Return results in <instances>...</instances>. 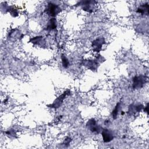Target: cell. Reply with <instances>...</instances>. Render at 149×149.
Listing matches in <instances>:
<instances>
[{
  "label": "cell",
  "instance_id": "cell-1",
  "mask_svg": "<svg viewBox=\"0 0 149 149\" xmlns=\"http://www.w3.org/2000/svg\"><path fill=\"white\" fill-rule=\"evenodd\" d=\"M61 8L58 5L52 3H50L48 4L47 8L44 11V12L47 15L51 17L56 16L58 14H59L61 12Z\"/></svg>",
  "mask_w": 149,
  "mask_h": 149
},
{
  "label": "cell",
  "instance_id": "cell-2",
  "mask_svg": "<svg viewBox=\"0 0 149 149\" xmlns=\"http://www.w3.org/2000/svg\"><path fill=\"white\" fill-rule=\"evenodd\" d=\"M147 80V77L144 75L135 76L133 78L132 87L134 89H139L142 88Z\"/></svg>",
  "mask_w": 149,
  "mask_h": 149
},
{
  "label": "cell",
  "instance_id": "cell-3",
  "mask_svg": "<svg viewBox=\"0 0 149 149\" xmlns=\"http://www.w3.org/2000/svg\"><path fill=\"white\" fill-rule=\"evenodd\" d=\"M71 94V91L68 90L67 91H65V92H63V94H62L61 95H60L54 101L52 104L50 105H48V107H49L50 108H52V109H58L60 106L62 105V104L63 103V100H65V97Z\"/></svg>",
  "mask_w": 149,
  "mask_h": 149
},
{
  "label": "cell",
  "instance_id": "cell-4",
  "mask_svg": "<svg viewBox=\"0 0 149 149\" xmlns=\"http://www.w3.org/2000/svg\"><path fill=\"white\" fill-rule=\"evenodd\" d=\"M86 126L93 133H99L101 129V126L97 124L96 121L93 118L90 119L86 123Z\"/></svg>",
  "mask_w": 149,
  "mask_h": 149
},
{
  "label": "cell",
  "instance_id": "cell-5",
  "mask_svg": "<svg viewBox=\"0 0 149 149\" xmlns=\"http://www.w3.org/2000/svg\"><path fill=\"white\" fill-rule=\"evenodd\" d=\"M105 43L104 37H99L93 41L92 47L94 52L99 53L102 50V46Z\"/></svg>",
  "mask_w": 149,
  "mask_h": 149
},
{
  "label": "cell",
  "instance_id": "cell-6",
  "mask_svg": "<svg viewBox=\"0 0 149 149\" xmlns=\"http://www.w3.org/2000/svg\"><path fill=\"white\" fill-rule=\"evenodd\" d=\"M82 64L92 71H96L99 65L98 62L95 60H83Z\"/></svg>",
  "mask_w": 149,
  "mask_h": 149
},
{
  "label": "cell",
  "instance_id": "cell-7",
  "mask_svg": "<svg viewBox=\"0 0 149 149\" xmlns=\"http://www.w3.org/2000/svg\"><path fill=\"white\" fill-rule=\"evenodd\" d=\"M102 140L104 143H109L114 139V135L111 131L107 129H102L101 131Z\"/></svg>",
  "mask_w": 149,
  "mask_h": 149
},
{
  "label": "cell",
  "instance_id": "cell-8",
  "mask_svg": "<svg viewBox=\"0 0 149 149\" xmlns=\"http://www.w3.org/2000/svg\"><path fill=\"white\" fill-rule=\"evenodd\" d=\"M96 2L95 1H80L77 5H80L82 6V9L84 11L89 12L90 13L93 12V9H92L91 5H94Z\"/></svg>",
  "mask_w": 149,
  "mask_h": 149
},
{
  "label": "cell",
  "instance_id": "cell-9",
  "mask_svg": "<svg viewBox=\"0 0 149 149\" xmlns=\"http://www.w3.org/2000/svg\"><path fill=\"white\" fill-rule=\"evenodd\" d=\"M148 10H149V5L148 3H146L145 4H143L138 7L137 9L136 12L140 13L142 15H148Z\"/></svg>",
  "mask_w": 149,
  "mask_h": 149
},
{
  "label": "cell",
  "instance_id": "cell-10",
  "mask_svg": "<svg viewBox=\"0 0 149 149\" xmlns=\"http://www.w3.org/2000/svg\"><path fill=\"white\" fill-rule=\"evenodd\" d=\"M57 22L55 18L51 19L47 24L46 28L47 30H53L57 28Z\"/></svg>",
  "mask_w": 149,
  "mask_h": 149
},
{
  "label": "cell",
  "instance_id": "cell-11",
  "mask_svg": "<svg viewBox=\"0 0 149 149\" xmlns=\"http://www.w3.org/2000/svg\"><path fill=\"white\" fill-rule=\"evenodd\" d=\"M42 39H43L42 36H36L30 38L29 42H32L33 44H39L40 42L42 41Z\"/></svg>",
  "mask_w": 149,
  "mask_h": 149
},
{
  "label": "cell",
  "instance_id": "cell-12",
  "mask_svg": "<svg viewBox=\"0 0 149 149\" xmlns=\"http://www.w3.org/2000/svg\"><path fill=\"white\" fill-rule=\"evenodd\" d=\"M61 59H62V63L63 67L65 68H68V67L69 66V62L64 54L61 55Z\"/></svg>",
  "mask_w": 149,
  "mask_h": 149
},
{
  "label": "cell",
  "instance_id": "cell-13",
  "mask_svg": "<svg viewBox=\"0 0 149 149\" xmlns=\"http://www.w3.org/2000/svg\"><path fill=\"white\" fill-rule=\"evenodd\" d=\"M119 107H120V102H118L117 104L115 105V107L112 113V115H113V118L114 119H116L117 118Z\"/></svg>",
  "mask_w": 149,
  "mask_h": 149
},
{
  "label": "cell",
  "instance_id": "cell-14",
  "mask_svg": "<svg viewBox=\"0 0 149 149\" xmlns=\"http://www.w3.org/2000/svg\"><path fill=\"white\" fill-rule=\"evenodd\" d=\"M8 11L10 12L11 15L13 17H16L19 15L18 9H16L14 7H10L8 9Z\"/></svg>",
  "mask_w": 149,
  "mask_h": 149
},
{
  "label": "cell",
  "instance_id": "cell-15",
  "mask_svg": "<svg viewBox=\"0 0 149 149\" xmlns=\"http://www.w3.org/2000/svg\"><path fill=\"white\" fill-rule=\"evenodd\" d=\"M71 142V139L70 138H69V137H67V138L65 139V141L63 142V143L62 144L65 145V146H68V145L69 144V143H70Z\"/></svg>",
  "mask_w": 149,
  "mask_h": 149
},
{
  "label": "cell",
  "instance_id": "cell-16",
  "mask_svg": "<svg viewBox=\"0 0 149 149\" xmlns=\"http://www.w3.org/2000/svg\"><path fill=\"white\" fill-rule=\"evenodd\" d=\"M136 107V110L137 113H139L141 111V110L143 109V105L142 104L138 105H135Z\"/></svg>",
  "mask_w": 149,
  "mask_h": 149
},
{
  "label": "cell",
  "instance_id": "cell-17",
  "mask_svg": "<svg viewBox=\"0 0 149 149\" xmlns=\"http://www.w3.org/2000/svg\"><path fill=\"white\" fill-rule=\"evenodd\" d=\"M5 133L8 135H12V136H15L16 135V133L15 130H12V131H8L7 132H5Z\"/></svg>",
  "mask_w": 149,
  "mask_h": 149
},
{
  "label": "cell",
  "instance_id": "cell-18",
  "mask_svg": "<svg viewBox=\"0 0 149 149\" xmlns=\"http://www.w3.org/2000/svg\"><path fill=\"white\" fill-rule=\"evenodd\" d=\"M148 104H147V105L146 106V107H144V112H146L147 114H148Z\"/></svg>",
  "mask_w": 149,
  "mask_h": 149
},
{
  "label": "cell",
  "instance_id": "cell-19",
  "mask_svg": "<svg viewBox=\"0 0 149 149\" xmlns=\"http://www.w3.org/2000/svg\"><path fill=\"white\" fill-rule=\"evenodd\" d=\"M124 114H125V113H124L123 111H122V114H122V115H123Z\"/></svg>",
  "mask_w": 149,
  "mask_h": 149
}]
</instances>
